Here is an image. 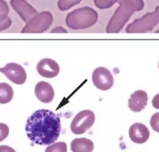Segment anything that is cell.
<instances>
[{"instance_id": "9a60e30c", "label": "cell", "mask_w": 159, "mask_h": 152, "mask_svg": "<svg viewBox=\"0 0 159 152\" xmlns=\"http://www.w3.org/2000/svg\"><path fill=\"white\" fill-rule=\"evenodd\" d=\"M14 97V90L7 83H0V104H7Z\"/></svg>"}, {"instance_id": "5b68a950", "label": "cell", "mask_w": 159, "mask_h": 152, "mask_svg": "<svg viewBox=\"0 0 159 152\" xmlns=\"http://www.w3.org/2000/svg\"><path fill=\"white\" fill-rule=\"evenodd\" d=\"M53 20H54L53 15L49 11H43V12L37 13L24 26L22 30V33H44L52 26Z\"/></svg>"}, {"instance_id": "6da1fadb", "label": "cell", "mask_w": 159, "mask_h": 152, "mask_svg": "<svg viewBox=\"0 0 159 152\" xmlns=\"http://www.w3.org/2000/svg\"><path fill=\"white\" fill-rule=\"evenodd\" d=\"M28 139L39 145H50L59 138L61 121L57 114L52 111L41 109L28 117L25 125Z\"/></svg>"}, {"instance_id": "e0dca14e", "label": "cell", "mask_w": 159, "mask_h": 152, "mask_svg": "<svg viewBox=\"0 0 159 152\" xmlns=\"http://www.w3.org/2000/svg\"><path fill=\"white\" fill-rule=\"evenodd\" d=\"M82 0H59L57 3L58 8L61 11H65L79 4Z\"/></svg>"}, {"instance_id": "8992f818", "label": "cell", "mask_w": 159, "mask_h": 152, "mask_svg": "<svg viewBox=\"0 0 159 152\" xmlns=\"http://www.w3.org/2000/svg\"><path fill=\"white\" fill-rule=\"evenodd\" d=\"M95 121V115L90 110H83L75 116L71 123V131L73 134L80 135L86 133Z\"/></svg>"}, {"instance_id": "ffe728a7", "label": "cell", "mask_w": 159, "mask_h": 152, "mask_svg": "<svg viewBox=\"0 0 159 152\" xmlns=\"http://www.w3.org/2000/svg\"><path fill=\"white\" fill-rule=\"evenodd\" d=\"M149 124H150V126L152 127L153 131L159 133V112L154 113L151 116Z\"/></svg>"}, {"instance_id": "7c38bea8", "label": "cell", "mask_w": 159, "mask_h": 152, "mask_svg": "<svg viewBox=\"0 0 159 152\" xmlns=\"http://www.w3.org/2000/svg\"><path fill=\"white\" fill-rule=\"evenodd\" d=\"M148 95L144 90H137L130 95L128 101V107L132 111L139 113L147 107Z\"/></svg>"}, {"instance_id": "52a82bcc", "label": "cell", "mask_w": 159, "mask_h": 152, "mask_svg": "<svg viewBox=\"0 0 159 152\" xmlns=\"http://www.w3.org/2000/svg\"><path fill=\"white\" fill-rule=\"evenodd\" d=\"M92 82L98 90H109L114 84V77L111 71L105 67H98L92 73Z\"/></svg>"}, {"instance_id": "d4e9b609", "label": "cell", "mask_w": 159, "mask_h": 152, "mask_svg": "<svg viewBox=\"0 0 159 152\" xmlns=\"http://www.w3.org/2000/svg\"><path fill=\"white\" fill-rule=\"evenodd\" d=\"M51 33H68V31L62 26H58V27L54 28V30H52Z\"/></svg>"}, {"instance_id": "7402d4cb", "label": "cell", "mask_w": 159, "mask_h": 152, "mask_svg": "<svg viewBox=\"0 0 159 152\" xmlns=\"http://www.w3.org/2000/svg\"><path fill=\"white\" fill-rule=\"evenodd\" d=\"M11 24H12V21H11V18L8 17L6 20H4L3 22H0V32L7 29L11 26Z\"/></svg>"}, {"instance_id": "5bb4252c", "label": "cell", "mask_w": 159, "mask_h": 152, "mask_svg": "<svg viewBox=\"0 0 159 152\" xmlns=\"http://www.w3.org/2000/svg\"><path fill=\"white\" fill-rule=\"evenodd\" d=\"M71 150L72 152H92L94 143L87 138H76L71 142Z\"/></svg>"}, {"instance_id": "603a6c76", "label": "cell", "mask_w": 159, "mask_h": 152, "mask_svg": "<svg viewBox=\"0 0 159 152\" xmlns=\"http://www.w3.org/2000/svg\"><path fill=\"white\" fill-rule=\"evenodd\" d=\"M152 104L153 107L156 109H159V93L153 97L152 100Z\"/></svg>"}, {"instance_id": "9c48e42d", "label": "cell", "mask_w": 159, "mask_h": 152, "mask_svg": "<svg viewBox=\"0 0 159 152\" xmlns=\"http://www.w3.org/2000/svg\"><path fill=\"white\" fill-rule=\"evenodd\" d=\"M11 5L25 22H27L37 14V11L25 0H11Z\"/></svg>"}, {"instance_id": "484cf974", "label": "cell", "mask_w": 159, "mask_h": 152, "mask_svg": "<svg viewBox=\"0 0 159 152\" xmlns=\"http://www.w3.org/2000/svg\"><path fill=\"white\" fill-rule=\"evenodd\" d=\"M158 69H159V62H158Z\"/></svg>"}, {"instance_id": "ba28073f", "label": "cell", "mask_w": 159, "mask_h": 152, "mask_svg": "<svg viewBox=\"0 0 159 152\" xmlns=\"http://www.w3.org/2000/svg\"><path fill=\"white\" fill-rule=\"evenodd\" d=\"M0 72L16 84H23L27 79V73L22 66L16 63H9L4 67L0 68Z\"/></svg>"}, {"instance_id": "277c9868", "label": "cell", "mask_w": 159, "mask_h": 152, "mask_svg": "<svg viewBox=\"0 0 159 152\" xmlns=\"http://www.w3.org/2000/svg\"><path fill=\"white\" fill-rule=\"evenodd\" d=\"M159 23V5L154 11L147 13L139 19H136L126 26V33L143 34L151 32Z\"/></svg>"}, {"instance_id": "d6986e66", "label": "cell", "mask_w": 159, "mask_h": 152, "mask_svg": "<svg viewBox=\"0 0 159 152\" xmlns=\"http://www.w3.org/2000/svg\"><path fill=\"white\" fill-rule=\"evenodd\" d=\"M10 12L8 5L4 0H0V22H3L8 17V14Z\"/></svg>"}, {"instance_id": "44dd1931", "label": "cell", "mask_w": 159, "mask_h": 152, "mask_svg": "<svg viewBox=\"0 0 159 152\" xmlns=\"http://www.w3.org/2000/svg\"><path fill=\"white\" fill-rule=\"evenodd\" d=\"M9 135V128L6 124L0 123V142L3 141Z\"/></svg>"}, {"instance_id": "8fae6325", "label": "cell", "mask_w": 159, "mask_h": 152, "mask_svg": "<svg viewBox=\"0 0 159 152\" xmlns=\"http://www.w3.org/2000/svg\"><path fill=\"white\" fill-rule=\"evenodd\" d=\"M129 136L132 142L137 144H143L149 140L150 133L145 125L140 122L134 123L129 129Z\"/></svg>"}, {"instance_id": "4fadbf2b", "label": "cell", "mask_w": 159, "mask_h": 152, "mask_svg": "<svg viewBox=\"0 0 159 152\" xmlns=\"http://www.w3.org/2000/svg\"><path fill=\"white\" fill-rule=\"evenodd\" d=\"M34 92L36 97L43 103H50L54 98V88L46 81H42L37 83Z\"/></svg>"}, {"instance_id": "2e32d148", "label": "cell", "mask_w": 159, "mask_h": 152, "mask_svg": "<svg viewBox=\"0 0 159 152\" xmlns=\"http://www.w3.org/2000/svg\"><path fill=\"white\" fill-rule=\"evenodd\" d=\"M67 145L64 142H59L48 145L45 152H67Z\"/></svg>"}, {"instance_id": "cb8c5ba5", "label": "cell", "mask_w": 159, "mask_h": 152, "mask_svg": "<svg viewBox=\"0 0 159 152\" xmlns=\"http://www.w3.org/2000/svg\"><path fill=\"white\" fill-rule=\"evenodd\" d=\"M0 152H16L14 149L7 145H0Z\"/></svg>"}, {"instance_id": "7a4b0ae2", "label": "cell", "mask_w": 159, "mask_h": 152, "mask_svg": "<svg viewBox=\"0 0 159 152\" xmlns=\"http://www.w3.org/2000/svg\"><path fill=\"white\" fill-rule=\"evenodd\" d=\"M118 3V7L107 24V32L109 34L120 32L132 15L137 11H142L144 7L143 0H119Z\"/></svg>"}, {"instance_id": "30bf717a", "label": "cell", "mask_w": 159, "mask_h": 152, "mask_svg": "<svg viewBox=\"0 0 159 152\" xmlns=\"http://www.w3.org/2000/svg\"><path fill=\"white\" fill-rule=\"evenodd\" d=\"M37 70L42 77L52 78L59 74L60 66L52 59L44 58L39 60L37 64Z\"/></svg>"}, {"instance_id": "ac0fdd59", "label": "cell", "mask_w": 159, "mask_h": 152, "mask_svg": "<svg viewBox=\"0 0 159 152\" xmlns=\"http://www.w3.org/2000/svg\"><path fill=\"white\" fill-rule=\"evenodd\" d=\"M119 0H94V5L100 9H107L112 7Z\"/></svg>"}, {"instance_id": "3957f363", "label": "cell", "mask_w": 159, "mask_h": 152, "mask_svg": "<svg viewBox=\"0 0 159 152\" xmlns=\"http://www.w3.org/2000/svg\"><path fill=\"white\" fill-rule=\"evenodd\" d=\"M98 14L91 7H83L71 11L66 18V26L72 30H84L97 23Z\"/></svg>"}]
</instances>
